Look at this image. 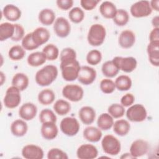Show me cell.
I'll list each match as a JSON object with an SVG mask.
<instances>
[{
    "instance_id": "cell-1",
    "label": "cell",
    "mask_w": 159,
    "mask_h": 159,
    "mask_svg": "<svg viewBox=\"0 0 159 159\" xmlns=\"http://www.w3.org/2000/svg\"><path fill=\"white\" fill-rule=\"evenodd\" d=\"M58 68L53 65H48L37 71L35 80L39 86H47L51 84L58 76Z\"/></svg>"
},
{
    "instance_id": "cell-20",
    "label": "cell",
    "mask_w": 159,
    "mask_h": 159,
    "mask_svg": "<svg viewBox=\"0 0 159 159\" xmlns=\"http://www.w3.org/2000/svg\"><path fill=\"white\" fill-rule=\"evenodd\" d=\"M81 121L85 125L91 124L96 118V111L90 106H86L82 107L78 112Z\"/></svg>"
},
{
    "instance_id": "cell-31",
    "label": "cell",
    "mask_w": 159,
    "mask_h": 159,
    "mask_svg": "<svg viewBox=\"0 0 159 159\" xmlns=\"http://www.w3.org/2000/svg\"><path fill=\"white\" fill-rule=\"evenodd\" d=\"M15 30V25L9 22H3L0 25V40L4 41L12 38Z\"/></svg>"
},
{
    "instance_id": "cell-48",
    "label": "cell",
    "mask_w": 159,
    "mask_h": 159,
    "mask_svg": "<svg viewBox=\"0 0 159 159\" xmlns=\"http://www.w3.org/2000/svg\"><path fill=\"white\" fill-rule=\"evenodd\" d=\"M99 2V0H81L80 4L84 9L91 11L94 9Z\"/></svg>"
},
{
    "instance_id": "cell-25",
    "label": "cell",
    "mask_w": 159,
    "mask_h": 159,
    "mask_svg": "<svg viewBox=\"0 0 159 159\" xmlns=\"http://www.w3.org/2000/svg\"><path fill=\"white\" fill-rule=\"evenodd\" d=\"M117 8L114 4L110 1H104L99 6L101 14L106 19H114L117 12Z\"/></svg>"
},
{
    "instance_id": "cell-40",
    "label": "cell",
    "mask_w": 159,
    "mask_h": 159,
    "mask_svg": "<svg viewBox=\"0 0 159 159\" xmlns=\"http://www.w3.org/2000/svg\"><path fill=\"white\" fill-rule=\"evenodd\" d=\"M39 120L42 124L48 122L56 123L57 116L53 111L49 109H44L40 112Z\"/></svg>"
},
{
    "instance_id": "cell-19",
    "label": "cell",
    "mask_w": 159,
    "mask_h": 159,
    "mask_svg": "<svg viewBox=\"0 0 159 159\" xmlns=\"http://www.w3.org/2000/svg\"><path fill=\"white\" fill-rule=\"evenodd\" d=\"M40 132L46 140H53L58 135V129L55 122H45L42 124Z\"/></svg>"
},
{
    "instance_id": "cell-12",
    "label": "cell",
    "mask_w": 159,
    "mask_h": 159,
    "mask_svg": "<svg viewBox=\"0 0 159 159\" xmlns=\"http://www.w3.org/2000/svg\"><path fill=\"white\" fill-rule=\"evenodd\" d=\"M53 30L58 37L65 38L70 34L71 25L66 19L63 17H59L54 22Z\"/></svg>"
},
{
    "instance_id": "cell-42",
    "label": "cell",
    "mask_w": 159,
    "mask_h": 159,
    "mask_svg": "<svg viewBox=\"0 0 159 159\" xmlns=\"http://www.w3.org/2000/svg\"><path fill=\"white\" fill-rule=\"evenodd\" d=\"M102 60V53L98 50H92L86 55L87 63L91 65H96Z\"/></svg>"
},
{
    "instance_id": "cell-49",
    "label": "cell",
    "mask_w": 159,
    "mask_h": 159,
    "mask_svg": "<svg viewBox=\"0 0 159 159\" xmlns=\"http://www.w3.org/2000/svg\"><path fill=\"white\" fill-rule=\"evenodd\" d=\"M134 101V96L131 93H127L121 98L120 104H122L124 107H129L132 105Z\"/></svg>"
},
{
    "instance_id": "cell-39",
    "label": "cell",
    "mask_w": 159,
    "mask_h": 159,
    "mask_svg": "<svg viewBox=\"0 0 159 159\" xmlns=\"http://www.w3.org/2000/svg\"><path fill=\"white\" fill-rule=\"evenodd\" d=\"M68 17L72 22L78 24L82 22L84 19V12L81 8L78 7H73L70 11L68 13Z\"/></svg>"
},
{
    "instance_id": "cell-8",
    "label": "cell",
    "mask_w": 159,
    "mask_h": 159,
    "mask_svg": "<svg viewBox=\"0 0 159 159\" xmlns=\"http://www.w3.org/2000/svg\"><path fill=\"white\" fill-rule=\"evenodd\" d=\"M63 96L72 102L81 101L84 96V91L82 87L78 84H70L65 86L62 89Z\"/></svg>"
},
{
    "instance_id": "cell-11",
    "label": "cell",
    "mask_w": 159,
    "mask_h": 159,
    "mask_svg": "<svg viewBox=\"0 0 159 159\" xmlns=\"http://www.w3.org/2000/svg\"><path fill=\"white\" fill-rule=\"evenodd\" d=\"M96 71L93 68L89 66H82L80 68L77 79L81 84L89 85L96 80Z\"/></svg>"
},
{
    "instance_id": "cell-38",
    "label": "cell",
    "mask_w": 159,
    "mask_h": 159,
    "mask_svg": "<svg viewBox=\"0 0 159 159\" xmlns=\"http://www.w3.org/2000/svg\"><path fill=\"white\" fill-rule=\"evenodd\" d=\"M129 20V16L127 11L123 9L117 10L116 14L113 19L114 22L118 26L126 25Z\"/></svg>"
},
{
    "instance_id": "cell-3",
    "label": "cell",
    "mask_w": 159,
    "mask_h": 159,
    "mask_svg": "<svg viewBox=\"0 0 159 159\" xmlns=\"http://www.w3.org/2000/svg\"><path fill=\"white\" fill-rule=\"evenodd\" d=\"M106 36L105 27L100 24H93L88 31L87 39L88 43L94 47L102 45Z\"/></svg>"
},
{
    "instance_id": "cell-46",
    "label": "cell",
    "mask_w": 159,
    "mask_h": 159,
    "mask_svg": "<svg viewBox=\"0 0 159 159\" xmlns=\"http://www.w3.org/2000/svg\"><path fill=\"white\" fill-rule=\"evenodd\" d=\"M60 55V61L71 59H76V53L75 50L70 47L63 48Z\"/></svg>"
},
{
    "instance_id": "cell-53",
    "label": "cell",
    "mask_w": 159,
    "mask_h": 159,
    "mask_svg": "<svg viewBox=\"0 0 159 159\" xmlns=\"http://www.w3.org/2000/svg\"><path fill=\"white\" fill-rule=\"evenodd\" d=\"M152 24L154 28H159V17L158 16H155L152 20Z\"/></svg>"
},
{
    "instance_id": "cell-37",
    "label": "cell",
    "mask_w": 159,
    "mask_h": 159,
    "mask_svg": "<svg viewBox=\"0 0 159 159\" xmlns=\"http://www.w3.org/2000/svg\"><path fill=\"white\" fill-rule=\"evenodd\" d=\"M25 55V49L20 45L12 46L8 52V56L10 59L14 61L22 60Z\"/></svg>"
},
{
    "instance_id": "cell-22",
    "label": "cell",
    "mask_w": 159,
    "mask_h": 159,
    "mask_svg": "<svg viewBox=\"0 0 159 159\" xmlns=\"http://www.w3.org/2000/svg\"><path fill=\"white\" fill-rule=\"evenodd\" d=\"M2 14L9 21H16L21 17V11L14 4H7L2 10Z\"/></svg>"
},
{
    "instance_id": "cell-54",
    "label": "cell",
    "mask_w": 159,
    "mask_h": 159,
    "mask_svg": "<svg viewBox=\"0 0 159 159\" xmlns=\"http://www.w3.org/2000/svg\"><path fill=\"white\" fill-rule=\"evenodd\" d=\"M120 158H134L131 155L130 153H125L120 157Z\"/></svg>"
},
{
    "instance_id": "cell-14",
    "label": "cell",
    "mask_w": 159,
    "mask_h": 159,
    "mask_svg": "<svg viewBox=\"0 0 159 159\" xmlns=\"http://www.w3.org/2000/svg\"><path fill=\"white\" fill-rule=\"evenodd\" d=\"M43 154L42 148L34 144L25 145L22 149V155L26 159H42Z\"/></svg>"
},
{
    "instance_id": "cell-30",
    "label": "cell",
    "mask_w": 159,
    "mask_h": 159,
    "mask_svg": "<svg viewBox=\"0 0 159 159\" xmlns=\"http://www.w3.org/2000/svg\"><path fill=\"white\" fill-rule=\"evenodd\" d=\"M114 124L113 117L109 113L101 114L97 120L98 128L102 130H107L111 129Z\"/></svg>"
},
{
    "instance_id": "cell-44",
    "label": "cell",
    "mask_w": 159,
    "mask_h": 159,
    "mask_svg": "<svg viewBox=\"0 0 159 159\" xmlns=\"http://www.w3.org/2000/svg\"><path fill=\"white\" fill-rule=\"evenodd\" d=\"M47 158L48 159H68L67 154L58 148H51L47 153Z\"/></svg>"
},
{
    "instance_id": "cell-36",
    "label": "cell",
    "mask_w": 159,
    "mask_h": 159,
    "mask_svg": "<svg viewBox=\"0 0 159 159\" xmlns=\"http://www.w3.org/2000/svg\"><path fill=\"white\" fill-rule=\"evenodd\" d=\"M42 52L45 54L47 60L50 61L57 59L59 55V50L58 47L52 43H50L45 46L42 50Z\"/></svg>"
},
{
    "instance_id": "cell-35",
    "label": "cell",
    "mask_w": 159,
    "mask_h": 159,
    "mask_svg": "<svg viewBox=\"0 0 159 159\" xmlns=\"http://www.w3.org/2000/svg\"><path fill=\"white\" fill-rule=\"evenodd\" d=\"M53 107L55 112L59 116H65L71 110L70 104L68 101L61 99L57 100L53 104Z\"/></svg>"
},
{
    "instance_id": "cell-50",
    "label": "cell",
    "mask_w": 159,
    "mask_h": 159,
    "mask_svg": "<svg viewBox=\"0 0 159 159\" xmlns=\"http://www.w3.org/2000/svg\"><path fill=\"white\" fill-rule=\"evenodd\" d=\"M57 5L58 8L61 10L66 11L71 8L73 5V1L72 0H57Z\"/></svg>"
},
{
    "instance_id": "cell-13",
    "label": "cell",
    "mask_w": 159,
    "mask_h": 159,
    "mask_svg": "<svg viewBox=\"0 0 159 159\" xmlns=\"http://www.w3.org/2000/svg\"><path fill=\"white\" fill-rule=\"evenodd\" d=\"M149 149L148 143L142 139L134 141L130 147V153L134 158H138L145 155Z\"/></svg>"
},
{
    "instance_id": "cell-51",
    "label": "cell",
    "mask_w": 159,
    "mask_h": 159,
    "mask_svg": "<svg viewBox=\"0 0 159 159\" xmlns=\"http://www.w3.org/2000/svg\"><path fill=\"white\" fill-rule=\"evenodd\" d=\"M150 42L159 41V28H153L149 35Z\"/></svg>"
},
{
    "instance_id": "cell-45",
    "label": "cell",
    "mask_w": 159,
    "mask_h": 159,
    "mask_svg": "<svg viewBox=\"0 0 159 159\" xmlns=\"http://www.w3.org/2000/svg\"><path fill=\"white\" fill-rule=\"evenodd\" d=\"M22 47L27 50H32L37 48L39 47L35 44L32 38V33L26 34L22 40Z\"/></svg>"
},
{
    "instance_id": "cell-52",
    "label": "cell",
    "mask_w": 159,
    "mask_h": 159,
    "mask_svg": "<svg viewBox=\"0 0 159 159\" xmlns=\"http://www.w3.org/2000/svg\"><path fill=\"white\" fill-rule=\"evenodd\" d=\"M150 7L152 9H154L156 11H159V0H153L150 2Z\"/></svg>"
},
{
    "instance_id": "cell-7",
    "label": "cell",
    "mask_w": 159,
    "mask_h": 159,
    "mask_svg": "<svg viewBox=\"0 0 159 159\" xmlns=\"http://www.w3.org/2000/svg\"><path fill=\"white\" fill-rule=\"evenodd\" d=\"M127 118L131 122H140L145 120L147 116L145 107L140 104L131 105L126 111Z\"/></svg>"
},
{
    "instance_id": "cell-43",
    "label": "cell",
    "mask_w": 159,
    "mask_h": 159,
    "mask_svg": "<svg viewBox=\"0 0 159 159\" xmlns=\"http://www.w3.org/2000/svg\"><path fill=\"white\" fill-rule=\"evenodd\" d=\"M100 89L105 94H111L113 93L116 89L114 82L109 78H105L101 81L99 84Z\"/></svg>"
},
{
    "instance_id": "cell-21",
    "label": "cell",
    "mask_w": 159,
    "mask_h": 159,
    "mask_svg": "<svg viewBox=\"0 0 159 159\" xmlns=\"http://www.w3.org/2000/svg\"><path fill=\"white\" fill-rule=\"evenodd\" d=\"M147 51L148 59L152 65L155 66H159V41L150 42L147 45Z\"/></svg>"
},
{
    "instance_id": "cell-55",
    "label": "cell",
    "mask_w": 159,
    "mask_h": 159,
    "mask_svg": "<svg viewBox=\"0 0 159 159\" xmlns=\"http://www.w3.org/2000/svg\"><path fill=\"white\" fill-rule=\"evenodd\" d=\"M0 76H1V85H2L4 82L6 81V76L4 75L2 71L0 72Z\"/></svg>"
},
{
    "instance_id": "cell-2",
    "label": "cell",
    "mask_w": 159,
    "mask_h": 159,
    "mask_svg": "<svg viewBox=\"0 0 159 159\" xmlns=\"http://www.w3.org/2000/svg\"><path fill=\"white\" fill-rule=\"evenodd\" d=\"M80 68V63L76 59L64 60L60 63L62 77L67 81H73L78 78Z\"/></svg>"
},
{
    "instance_id": "cell-24",
    "label": "cell",
    "mask_w": 159,
    "mask_h": 159,
    "mask_svg": "<svg viewBox=\"0 0 159 159\" xmlns=\"http://www.w3.org/2000/svg\"><path fill=\"white\" fill-rule=\"evenodd\" d=\"M28 130V125L23 119H17L13 121L11 125V132L16 137L25 135Z\"/></svg>"
},
{
    "instance_id": "cell-26",
    "label": "cell",
    "mask_w": 159,
    "mask_h": 159,
    "mask_svg": "<svg viewBox=\"0 0 159 159\" xmlns=\"http://www.w3.org/2000/svg\"><path fill=\"white\" fill-rule=\"evenodd\" d=\"M29 80L28 76L23 73L15 74L12 79V84L17 88L20 91L25 90L29 86Z\"/></svg>"
},
{
    "instance_id": "cell-10",
    "label": "cell",
    "mask_w": 159,
    "mask_h": 159,
    "mask_svg": "<svg viewBox=\"0 0 159 159\" xmlns=\"http://www.w3.org/2000/svg\"><path fill=\"white\" fill-rule=\"evenodd\" d=\"M112 61L119 70H120L125 73H131L136 68L137 65V60L132 57H116L112 59Z\"/></svg>"
},
{
    "instance_id": "cell-17",
    "label": "cell",
    "mask_w": 159,
    "mask_h": 159,
    "mask_svg": "<svg viewBox=\"0 0 159 159\" xmlns=\"http://www.w3.org/2000/svg\"><path fill=\"white\" fill-rule=\"evenodd\" d=\"M31 33L33 41L38 47L45 43L50 37L49 31L46 28L42 27L36 28Z\"/></svg>"
},
{
    "instance_id": "cell-28",
    "label": "cell",
    "mask_w": 159,
    "mask_h": 159,
    "mask_svg": "<svg viewBox=\"0 0 159 159\" xmlns=\"http://www.w3.org/2000/svg\"><path fill=\"white\" fill-rule=\"evenodd\" d=\"M114 132L119 136H125L130 131V125L129 122L125 119H119L114 122Z\"/></svg>"
},
{
    "instance_id": "cell-9",
    "label": "cell",
    "mask_w": 159,
    "mask_h": 159,
    "mask_svg": "<svg viewBox=\"0 0 159 159\" xmlns=\"http://www.w3.org/2000/svg\"><path fill=\"white\" fill-rule=\"evenodd\" d=\"M132 16L134 17H145L150 15L152 9L148 1H139L133 4L130 9Z\"/></svg>"
},
{
    "instance_id": "cell-18",
    "label": "cell",
    "mask_w": 159,
    "mask_h": 159,
    "mask_svg": "<svg viewBox=\"0 0 159 159\" xmlns=\"http://www.w3.org/2000/svg\"><path fill=\"white\" fill-rule=\"evenodd\" d=\"M119 44L123 48L132 47L135 42V35L130 30H123L119 37Z\"/></svg>"
},
{
    "instance_id": "cell-4",
    "label": "cell",
    "mask_w": 159,
    "mask_h": 159,
    "mask_svg": "<svg viewBox=\"0 0 159 159\" xmlns=\"http://www.w3.org/2000/svg\"><path fill=\"white\" fill-rule=\"evenodd\" d=\"M103 151L110 155H117L121 149L120 141L112 135H105L101 141Z\"/></svg>"
},
{
    "instance_id": "cell-16",
    "label": "cell",
    "mask_w": 159,
    "mask_h": 159,
    "mask_svg": "<svg viewBox=\"0 0 159 159\" xmlns=\"http://www.w3.org/2000/svg\"><path fill=\"white\" fill-rule=\"evenodd\" d=\"M37 113V106L32 102H26L22 104L19 110V116L24 120H32Z\"/></svg>"
},
{
    "instance_id": "cell-34",
    "label": "cell",
    "mask_w": 159,
    "mask_h": 159,
    "mask_svg": "<svg viewBox=\"0 0 159 159\" xmlns=\"http://www.w3.org/2000/svg\"><path fill=\"white\" fill-rule=\"evenodd\" d=\"M114 83L116 88L121 91L130 89L132 84L130 78L127 75H120L118 76L116 79Z\"/></svg>"
},
{
    "instance_id": "cell-15",
    "label": "cell",
    "mask_w": 159,
    "mask_h": 159,
    "mask_svg": "<svg viewBox=\"0 0 159 159\" xmlns=\"http://www.w3.org/2000/svg\"><path fill=\"white\" fill-rule=\"evenodd\" d=\"M98 151L97 148L92 144H83L76 151L77 157L80 159H94L97 157Z\"/></svg>"
},
{
    "instance_id": "cell-41",
    "label": "cell",
    "mask_w": 159,
    "mask_h": 159,
    "mask_svg": "<svg viewBox=\"0 0 159 159\" xmlns=\"http://www.w3.org/2000/svg\"><path fill=\"white\" fill-rule=\"evenodd\" d=\"M108 113L115 119L122 117L125 114L124 107L117 103L112 104L108 107Z\"/></svg>"
},
{
    "instance_id": "cell-32",
    "label": "cell",
    "mask_w": 159,
    "mask_h": 159,
    "mask_svg": "<svg viewBox=\"0 0 159 159\" xmlns=\"http://www.w3.org/2000/svg\"><path fill=\"white\" fill-rule=\"evenodd\" d=\"M55 99V94L50 89H43L38 94V101L42 105L47 106L51 104Z\"/></svg>"
},
{
    "instance_id": "cell-27",
    "label": "cell",
    "mask_w": 159,
    "mask_h": 159,
    "mask_svg": "<svg viewBox=\"0 0 159 159\" xmlns=\"http://www.w3.org/2000/svg\"><path fill=\"white\" fill-rule=\"evenodd\" d=\"M39 20L45 25H50L55 20V13L50 9H43L39 14Z\"/></svg>"
},
{
    "instance_id": "cell-47",
    "label": "cell",
    "mask_w": 159,
    "mask_h": 159,
    "mask_svg": "<svg viewBox=\"0 0 159 159\" xmlns=\"http://www.w3.org/2000/svg\"><path fill=\"white\" fill-rule=\"evenodd\" d=\"M15 30L13 36L11 38V40L12 41L18 42L20 40H22V39L24 37V27L19 24H15Z\"/></svg>"
},
{
    "instance_id": "cell-29",
    "label": "cell",
    "mask_w": 159,
    "mask_h": 159,
    "mask_svg": "<svg viewBox=\"0 0 159 159\" xmlns=\"http://www.w3.org/2000/svg\"><path fill=\"white\" fill-rule=\"evenodd\" d=\"M27 60L30 66L37 67L45 63L47 58L42 52H35L30 53L28 56Z\"/></svg>"
},
{
    "instance_id": "cell-5",
    "label": "cell",
    "mask_w": 159,
    "mask_h": 159,
    "mask_svg": "<svg viewBox=\"0 0 159 159\" xmlns=\"http://www.w3.org/2000/svg\"><path fill=\"white\" fill-rule=\"evenodd\" d=\"M61 131L68 137H72L78 134L80 125L78 120L73 117L63 118L60 124Z\"/></svg>"
},
{
    "instance_id": "cell-6",
    "label": "cell",
    "mask_w": 159,
    "mask_h": 159,
    "mask_svg": "<svg viewBox=\"0 0 159 159\" xmlns=\"http://www.w3.org/2000/svg\"><path fill=\"white\" fill-rule=\"evenodd\" d=\"M20 91L17 88L14 86H10L7 89L3 99L4 104L6 107L13 109L19 105L21 101Z\"/></svg>"
},
{
    "instance_id": "cell-23",
    "label": "cell",
    "mask_w": 159,
    "mask_h": 159,
    "mask_svg": "<svg viewBox=\"0 0 159 159\" xmlns=\"http://www.w3.org/2000/svg\"><path fill=\"white\" fill-rule=\"evenodd\" d=\"M102 134L101 129L94 126L86 127L83 130L84 138L91 142H98L102 137Z\"/></svg>"
},
{
    "instance_id": "cell-33",
    "label": "cell",
    "mask_w": 159,
    "mask_h": 159,
    "mask_svg": "<svg viewBox=\"0 0 159 159\" xmlns=\"http://www.w3.org/2000/svg\"><path fill=\"white\" fill-rule=\"evenodd\" d=\"M101 70L102 74L107 78L116 76L119 71V69L112 60L107 61L104 63L102 65Z\"/></svg>"
}]
</instances>
